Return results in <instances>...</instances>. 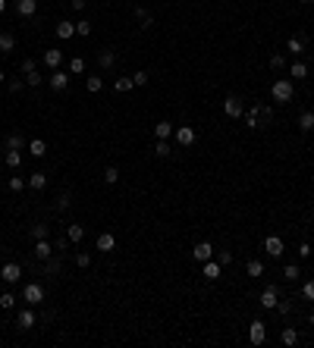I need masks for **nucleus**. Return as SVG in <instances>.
Returning <instances> with one entry per match:
<instances>
[{"label": "nucleus", "mask_w": 314, "mask_h": 348, "mask_svg": "<svg viewBox=\"0 0 314 348\" xmlns=\"http://www.w3.org/2000/svg\"><path fill=\"white\" fill-rule=\"evenodd\" d=\"M79 72H85V57H72L69 60V76H79Z\"/></svg>", "instance_id": "obj_35"}, {"label": "nucleus", "mask_w": 314, "mask_h": 348, "mask_svg": "<svg viewBox=\"0 0 314 348\" xmlns=\"http://www.w3.org/2000/svg\"><path fill=\"white\" fill-rule=\"evenodd\" d=\"M35 323H38V317H35V310H32V307L19 310V317H16V327H19V329H32Z\"/></svg>", "instance_id": "obj_14"}, {"label": "nucleus", "mask_w": 314, "mask_h": 348, "mask_svg": "<svg viewBox=\"0 0 314 348\" xmlns=\"http://www.w3.org/2000/svg\"><path fill=\"white\" fill-rule=\"evenodd\" d=\"M66 235H69L72 245H79V242L85 239V226H82V223H69V226H66Z\"/></svg>", "instance_id": "obj_23"}, {"label": "nucleus", "mask_w": 314, "mask_h": 348, "mask_svg": "<svg viewBox=\"0 0 314 348\" xmlns=\"http://www.w3.org/2000/svg\"><path fill=\"white\" fill-rule=\"evenodd\" d=\"M69 245H72V242H69V235H66V232H63V235H57V242H54V248H57V254H63V251H66V248H69Z\"/></svg>", "instance_id": "obj_43"}, {"label": "nucleus", "mask_w": 314, "mask_h": 348, "mask_svg": "<svg viewBox=\"0 0 314 348\" xmlns=\"http://www.w3.org/2000/svg\"><path fill=\"white\" fill-rule=\"evenodd\" d=\"M242 120L248 129H267V125L273 123V110L267 107V103H255L251 110H245L242 113Z\"/></svg>", "instance_id": "obj_1"}, {"label": "nucleus", "mask_w": 314, "mask_h": 348, "mask_svg": "<svg viewBox=\"0 0 314 348\" xmlns=\"http://www.w3.org/2000/svg\"><path fill=\"white\" fill-rule=\"evenodd\" d=\"M154 135H157V138H170V135H173V123H167V120L157 123V125H154Z\"/></svg>", "instance_id": "obj_30"}, {"label": "nucleus", "mask_w": 314, "mask_h": 348, "mask_svg": "<svg viewBox=\"0 0 314 348\" xmlns=\"http://www.w3.org/2000/svg\"><path fill=\"white\" fill-rule=\"evenodd\" d=\"M292 94H295V85L289 82V79H276V82L270 85V98L276 103H289V101H292Z\"/></svg>", "instance_id": "obj_2"}, {"label": "nucleus", "mask_w": 314, "mask_h": 348, "mask_svg": "<svg viewBox=\"0 0 314 348\" xmlns=\"http://www.w3.org/2000/svg\"><path fill=\"white\" fill-rule=\"evenodd\" d=\"M13 47H16V38H13L10 32H0V50H3V54H10Z\"/></svg>", "instance_id": "obj_31"}, {"label": "nucleus", "mask_w": 314, "mask_h": 348, "mask_svg": "<svg viewBox=\"0 0 314 348\" xmlns=\"http://www.w3.org/2000/svg\"><path fill=\"white\" fill-rule=\"evenodd\" d=\"M298 257H311V248H308V242H302V245H298Z\"/></svg>", "instance_id": "obj_56"}, {"label": "nucleus", "mask_w": 314, "mask_h": 348, "mask_svg": "<svg viewBox=\"0 0 314 348\" xmlns=\"http://www.w3.org/2000/svg\"><path fill=\"white\" fill-rule=\"evenodd\" d=\"M25 147V135L22 132H10L6 135V151H22Z\"/></svg>", "instance_id": "obj_21"}, {"label": "nucleus", "mask_w": 314, "mask_h": 348, "mask_svg": "<svg viewBox=\"0 0 314 348\" xmlns=\"http://www.w3.org/2000/svg\"><path fill=\"white\" fill-rule=\"evenodd\" d=\"M283 66H286V57H283V54H273V57H270V69H276V72H280Z\"/></svg>", "instance_id": "obj_49"}, {"label": "nucleus", "mask_w": 314, "mask_h": 348, "mask_svg": "<svg viewBox=\"0 0 314 348\" xmlns=\"http://www.w3.org/2000/svg\"><path fill=\"white\" fill-rule=\"evenodd\" d=\"M220 270H223V266L211 257V261H204V266H201V276H204V279H220Z\"/></svg>", "instance_id": "obj_19"}, {"label": "nucleus", "mask_w": 314, "mask_h": 348, "mask_svg": "<svg viewBox=\"0 0 314 348\" xmlns=\"http://www.w3.org/2000/svg\"><path fill=\"white\" fill-rule=\"evenodd\" d=\"M264 251H267L270 257H283L286 245H283V239H280V235H267V239H264Z\"/></svg>", "instance_id": "obj_11"}, {"label": "nucleus", "mask_w": 314, "mask_h": 348, "mask_svg": "<svg viewBox=\"0 0 314 348\" xmlns=\"http://www.w3.org/2000/svg\"><path fill=\"white\" fill-rule=\"evenodd\" d=\"M280 342L286 345V348L298 345V332H295V327H283V332H280Z\"/></svg>", "instance_id": "obj_25"}, {"label": "nucleus", "mask_w": 314, "mask_h": 348, "mask_svg": "<svg viewBox=\"0 0 314 348\" xmlns=\"http://www.w3.org/2000/svg\"><path fill=\"white\" fill-rule=\"evenodd\" d=\"M245 273H248V276H264V264H261V261H248V264H245Z\"/></svg>", "instance_id": "obj_33"}, {"label": "nucleus", "mask_w": 314, "mask_h": 348, "mask_svg": "<svg viewBox=\"0 0 314 348\" xmlns=\"http://www.w3.org/2000/svg\"><path fill=\"white\" fill-rule=\"evenodd\" d=\"M132 13H135V19L141 22V28H145V32H148V28H154V16H151V13L145 10V6H135V10H132Z\"/></svg>", "instance_id": "obj_24"}, {"label": "nucleus", "mask_w": 314, "mask_h": 348, "mask_svg": "<svg viewBox=\"0 0 314 348\" xmlns=\"http://www.w3.org/2000/svg\"><path fill=\"white\" fill-rule=\"evenodd\" d=\"M22 298L28 301V307L41 305V301H44V288H41V283H28L25 288H22Z\"/></svg>", "instance_id": "obj_5"}, {"label": "nucleus", "mask_w": 314, "mask_h": 348, "mask_svg": "<svg viewBox=\"0 0 314 348\" xmlns=\"http://www.w3.org/2000/svg\"><path fill=\"white\" fill-rule=\"evenodd\" d=\"M47 85L54 88V91H66V88H69V72L50 69V76H47Z\"/></svg>", "instance_id": "obj_7"}, {"label": "nucleus", "mask_w": 314, "mask_h": 348, "mask_svg": "<svg viewBox=\"0 0 314 348\" xmlns=\"http://www.w3.org/2000/svg\"><path fill=\"white\" fill-rule=\"evenodd\" d=\"M195 138H198V132L192 129V125H179V129H176V142H179V147H192V144H195Z\"/></svg>", "instance_id": "obj_8"}, {"label": "nucleus", "mask_w": 314, "mask_h": 348, "mask_svg": "<svg viewBox=\"0 0 314 348\" xmlns=\"http://www.w3.org/2000/svg\"><path fill=\"white\" fill-rule=\"evenodd\" d=\"M298 129H302L305 135H308V132H314V113H311V110H305V113L298 116Z\"/></svg>", "instance_id": "obj_28"}, {"label": "nucleus", "mask_w": 314, "mask_h": 348, "mask_svg": "<svg viewBox=\"0 0 314 348\" xmlns=\"http://www.w3.org/2000/svg\"><path fill=\"white\" fill-rule=\"evenodd\" d=\"M132 85H135V82H132V76H119V79H116V85H113V88H116V91H119V94H123V91H132Z\"/></svg>", "instance_id": "obj_37"}, {"label": "nucleus", "mask_w": 314, "mask_h": 348, "mask_svg": "<svg viewBox=\"0 0 314 348\" xmlns=\"http://www.w3.org/2000/svg\"><path fill=\"white\" fill-rule=\"evenodd\" d=\"M85 88H88V91H91V94H98L101 88H104V79H101V76H88V82H85Z\"/></svg>", "instance_id": "obj_40"}, {"label": "nucleus", "mask_w": 314, "mask_h": 348, "mask_svg": "<svg viewBox=\"0 0 314 348\" xmlns=\"http://www.w3.org/2000/svg\"><path fill=\"white\" fill-rule=\"evenodd\" d=\"M85 3H88V0H69V6H72L76 13H82V10H85Z\"/></svg>", "instance_id": "obj_55"}, {"label": "nucleus", "mask_w": 314, "mask_h": 348, "mask_svg": "<svg viewBox=\"0 0 314 348\" xmlns=\"http://www.w3.org/2000/svg\"><path fill=\"white\" fill-rule=\"evenodd\" d=\"M44 82V76H38V69H35V72H28V76H25V85H32V88H38Z\"/></svg>", "instance_id": "obj_47"}, {"label": "nucleus", "mask_w": 314, "mask_h": 348, "mask_svg": "<svg viewBox=\"0 0 314 348\" xmlns=\"http://www.w3.org/2000/svg\"><path fill=\"white\" fill-rule=\"evenodd\" d=\"M286 50H289L292 57H302V54H305V38H302V35H292V38L286 41Z\"/></svg>", "instance_id": "obj_20"}, {"label": "nucleus", "mask_w": 314, "mask_h": 348, "mask_svg": "<svg viewBox=\"0 0 314 348\" xmlns=\"http://www.w3.org/2000/svg\"><path fill=\"white\" fill-rule=\"evenodd\" d=\"M223 113H226L229 120H242V113H245V107H242V98L229 94V98L223 101Z\"/></svg>", "instance_id": "obj_3"}, {"label": "nucleus", "mask_w": 314, "mask_h": 348, "mask_svg": "<svg viewBox=\"0 0 314 348\" xmlns=\"http://www.w3.org/2000/svg\"><path fill=\"white\" fill-rule=\"evenodd\" d=\"M298 276H302V270H298L295 264H286V266H283V279H286V283H298Z\"/></svg>", "instance_id": "obj_29"}, {"label": "nucleus", "mask_w": 314, "mask_h": 348, "mask_svg": "<svg viewBox=\"0 0 314 348\" xmlns=\"http://www.w3.org/2000/svg\"><path fill=\"white\" fill-rule=\"evenodd\" d=\"M32 254L38 257V261H47V257L54 254V245H50L47 239H38V242H35V248H32Z\"/></svg>", "instance_id": "obj_15"}, {"label": "nucleus", "mask_w": 314, "mask_h": 348, "mask_svg": "<svg viewBox=\"0 0 314 348\" xmlns=\"http://www.w3.org/2000/svg\"><path fill=\"white\" fill-rule=\"evenodd\" d=\"M72 35H76V22L60 19V22H57V38H60V41H69Z\"/></svg>", "instance_id": "obj_16"}, {"label": "nucleus", "mask_w": 314, "mask_h": 348, "mask_svg": "<svg viewBox=\"0 0 314 348\" xmlns=\"http://www.w3.org/2000/svg\"><path fill=\"white\" fill-rule=\"evenodd\" d=\"M308 320H311V327H314V310H311V317H308Z\"/></svg>", "instance_id": "obj_59"}, {"label": "nucleus", "mask_w": 314, "mask_h": 348, "mask_svg": "<svg viewBox=\"0 0 314 348\" xmlns=\"http://www.w3.org/2000/svg\"><path fill=\"white\" fill-rule=\"evenodd\" d=\"M60 63H63V50H44V66L47 69H60Z\"/></svg>", "instance_id": "obj_18"}, {"label": "nucleus", "mask_w": 314, "mask_h": 348, "mask_svg": "<svg viewBox=\"0 0 314 348\" xmlns=\"http://www.w3.org/2000/svg\"><path fill=\"white\" fill-rule=\"evenodd\" d=\"M132 82H135V85H148V72H145V69H138L135 76H132Z\"/></svg>", "instance_id": "obj_53"}, {"label": "nucleus", "mask_w": 314, "mask_h": 348, "mask_svg": "<svg viewBox=\"0 0 314 348\" xmlns=\"http://www.w3.org/2000/svg\"><path fill=\"white\" fill-rule=\"evenodd\" d=\"M28 188H32V191H44V188H47V173H32Z\"/></svg>", "instance_id": "obj_26"}, {"label": "nucleus", "mask_w": 314, "mask_h": 348, "mask_svg": "<svg viewBox=\"0 0 314 348\" xmlns=\"http://www.w3.org/2000/svg\"><path fill=\"white\" fill-rule=\"evenodd\" d=\"M47 235H50V226H47V223H35V226H32V239H35V242H38V239H47Z\"/></svg>", "instance_id": "obj_34"}, {"label": "nucleus", "mask_w": 314, "mask_h": 348, "mask_svg": "<svg viewBox=\"0 0 314 348\" xmlns=\"http://www.w3.org/2000/svg\"><path fill=\"white\" fill-rule=\"evenodd\" d=\"M76 264H79V270H85V266H91V254H85V251H79V254H76Z\"/></svg>", "instance_id": "obj_48"}, {"label": "nucleus", "mask_w": 314, "mask_h": 348, "mask_svg": "<svg viewBox=\"0 0 314 348\" xmlns=\"http://www.w3.org/2000/svg\"><path fill=\"white\" fill-rule=\"evenodd\" d=\"M0 279H3V283H19V279H22V266L16 264V261H6L3 266H0Z\"/></svg>", "instance_id": "obj_4"}, {"label": "nucleus", "mask_w": 314, "mask_h": 348, "mask_svg": "<svg viewBox=\"0 0 314 348\" xmlns=\"http://www.w3.org/2000/svg\"><path fill=\"white\" fill-rule=\"evenodd\" d=\"M104 182H107V185L119 182V169H116V166H107V169H104Z\"/></svg>", "instance_id": "obj_44"}, {"label": "nucleus", "mask_w": 314, "mask_h": 348, "mask_svg": "<svg viewBox=\"0 0 314 348\" xmlns=\"http://www.w3.org/2000/svg\"><path fill=\"white\" fill-rule=\"evenodd\" d=\"M6 166H10V169H19V166H22V154H19V151H6Z\"/></svg>", "instance_id": "obj_39"}, {"label": "nucleus", "mask_w": 314, "mask_h": 348, "mask_svg": "<svg viewBox=\"0 0 314 348\" xmlns=\"http://www.w3.org/2000/svg\"><path fill=\"white\" fill-rule=\"evenodd\" d=\"M76 35L88 38V35H91V22H88V19H79V22H76Z\"/></svg>", "instance_id": "obj_42"}, {"label": "nucleus", "mask_w": 314, "mask_h": 348, "mask_svg": "<svg viewBox=\"0 0 314 348\" xmlns=\"http://www.w3.org/2000/svg\"><path fill=\"white\" fill-rule=\"evenodd\" d=\"M22 88H25V79H10V91L13 94H22Z\"/></svg>", "instance_id": "obj_50"}, {"label": "nucleus", "mask_w": 314, "mask_h": 348, "mask_svg": "<svg viewBox=\"0 0 314 348\" xmlns=\"http://www.w3.org/2000/svg\"><path fill=\"white\" fill-rule=\"evenodd\" d=\"M214 261L220 264V266H229V264H233V251H220V254H217Z\"/></svg>", "instance_id": "obj_46"}, {"label": "nucleus", "mask_w": 314, "mask_h": 348, "mask_svg": "<svg viewBox=\"0 0 314 348\" xmlns=\"http://www.w3.org/2000/svg\"><path fill=\"white\" fill-rule=\"evenodd\" d=\"M19 69H22V76H28V72H35V69H38V63H35L32 57H25V60H22V66H19Z\"/></svg>", "instance_id": "obj_45"}, {"label": "nucleus", "mask_w": 314, "mask_h": 348, "mask_svg": "<svg viewBox=\"0 0 314 348\" xmlns=\"http://www.w3.org/2000/svg\"><path fill=\"white\" fill-rule=\"evenodd\" d=\"M0 13H6V0H0Z\"/></svg>", "instance_id": "obj_57"}, {"label": "nucleus", "mask_w": 314, "mask_h": 348, "mask_svg": "<svg viewBox=\"0 0 314 348\" xmlns=\"http://www.w3.org/2000/svg\"><path fill=\"white\" fill-rule=\"evenodd\" d=\"M41 273L44 276H60V273H63V254H50L47 261H44V266H41Z\"/></svg>", "instance_id": "obj_9"}, {"label": "nucleus", "mask_w": 314, "mask_h": 348, "mask_svg": "<svg viewBox=\"0 0 314 348\" xmlns=\"http://www.w3.org/2000/svg\"><path fill=\"white\" fill-rule=\"evenodd\" d=\"M192 257H195V261H198V264H204V261H211V257H214V245H211V242H198V245H195V248H192Z\"/></svg>", "instance_id": "obj_12"}, {"label": "nucleus", "mask_w": 314, "mask_h": 348, "mask_svg": "<svg viewBox=\"0 0 314 348\" xmlns=\"http://www.w3.org/2000/svg\"><path fill=\"white\" fill-rule=\"evenodd\" d=\"M302 295H305L308 301H314V279H308V283L302 286Z\"/></svg>", "instance_id": "obj_52"}, {"label": "nucleus", "mask_w": 314, "mask_h": 348, "mask_svg": "<svg viewBox=\"0 0 314 348\" xmlns=\"http://www.w3.org/2000/svg\"><path fill=\"white\" fill-rule=\"evenodd\" d=\"M54 207H57L60 213H63V210H69V207H72V195H69V191H63V195L57 198V204H54Z\"/></svg>", "instance_id": "obj_36"}, {"label": "nucleus", "mask_w": 314, "mask_h": 348, "mask_svg": "<svg viewBox=\"0 0 314 348\" xmlns=\"http://www.w3.org/2000/svg\"><path fill=\"white\" fill-rule=\"evenodd\" d=\"M273 310H280V314H283V317H286V314H289V310H292V305H289V301H276V307H273Z\"/></svg>", "instance_id": "obj_54"}, {"label": "nucleus", "mask_w": 314, "mask_h": 348, "mask_svg": "<svg viewBox=\"0 0 314 348\" xmlns=\"http://www.w3.org/2000/svg\"><path fill=\"white\" fill-rule=\"evenodd\" d=\"M302 3H314V0H302Z\"/></svg>", "instance_id": "obj_60"}, {"label": "nucleus", "mask_w": 314, "mask_h": 348, "mask_svg": "<svg viewBox=\"0 0 314 348\" xmlns=\"http://www.w3.org/2000/svg\"><path fill=\"white\" fill-rule=\"evenodd\" d=\"M25 185H28V182L22 179V176H13V179H10V188H13V191H22Z\"/></svg>", "instance_id": "obj_51"}, {"label": "nucleus", "mask_w": 314, "mask_h": 348, "mask_svg": "<svg viewBox=\"0 0 314 348\" xmlns=\"http://www.w3.org/2000/svg\"><path fill=\"white\" fill-rule=\"evenodd\" d=\"M94 248L107 254V251H113V248H116V239H113V235H110V232H101L98 239H94Z\"/></svg>", "instance_id": "obj_17"}, {"label": "nucleus", "mask_w": 314, "mask_h": 348, "mask_svg": "<svg viewBox=\"0 0 314 348\" xmlns=\"http://www.w3.org/2000/svg\"><path fill=\"white\" fill-rule=\"evenodd\" d=\"M3 79H6V72H3V69H0V82H3Z\"/></svg>", "instance_id": "obj_58"}, {"label": "nucleus", "mask_w": 314, "mask_h": 348, "mask_svg": "<svg viewBox=\"0 0 314 348\" xmlns=\"http://www.w3.org/2000/svg\"><path fill=\"white\" fill-rule=\"evenodd\" d=\"M276 301H280V292H276V286H267L264 292H261L258 305H261V307H267V310H273V307H276Z\"/></svg>", "instance_id": "obj_10"}, {"label": "nucleus", "mask_w": 314, "mask_h": 348, "mask_svg": "<svg viewBox=\"0 0 314 348\" xmlns=\"http://www.w3.org/2000/svg\"><path fill=\"white\" fill-rule=\"evenodd\" d=\"M0 307H3V310H13V307H16V295L3 292V295H0Z\"/></svg>", "instance_id": "obj_41"}, {"label": "nucleus", "mask_w": 314, "mask_h": 348, "mask_svg": "<svg viewBox=\"0 0 314 348\" xmlns=\"http://www.w3.org/2000/svg\"><path fill=\"white\" fill-rule=\"evenodd\" d=\"M16 13L22 19H32L38 13V0H16Z\"/></svg>", "instance_id": "obj_13"}, {"label": "nucleus", "mask_w": 314, "mask_h": 348, "mask_svg": "<svg viewBox=\"0 0 314 348\" xmlns=\"http://www.w3.org/2000/svg\"><path fill=\"white\" fill-rule=\"evenodd\" d=\"M154 154H157V157H170V154H173V147L167 144V138H157V147H154Z\"/></svg>", "instance_id": "obj_38"}, {"label": "nucleus", "mask_w": 314, "mask_h": 348, "mask_svg": "<svg viewBox=\"0 0 314 348\" xmlns=\"http://www.w3.org/2000/svg\"><path fill=\"white\" fill-rule=\"evenodd\" d=\"M113 63H116V54H113V50H107V47L98 50V66H101V69H113Z\"/></svg>", "instance_id": "obj_22"}, {"label": "nucleus", "mask_w": 314, "mask_h": 348, "mask_svg": "<svg viewBox=\"0 0 314 348\" xmlns=\"http://www.w3.org/2000/svg\"><path fill=\"white\" fill-rule=\"evenodd\" d=\"M28 151H32V157H44V154H47V144H44L41 138H32V144H28Z\"/></svg>", "instance_id": "obj_32"}, {"label": "nucleus", "mask_w": 314, "mask_h": 348, "mask_svg": "<svg viewBox=\"0 0 314 348\" xmlns=\"http://www.w3.org/2000/svg\"><path fill=\"white\" fill-rule=\"evenodd\" d=\"M248 339H251V345H264V342H267V323H264V320H251Z\"/></svg>", "instance_id": "obj_6"}, {"label": "nucleus", "mask_w": 314, "mask_h": 348, "mask_svg": "<svg viewBox=\"0 0 314 348\" xmlns=\"http://www.w3.org/2000/svg\"><path fill=\"white\" fill-rule=\"evenodd\" d=\"M289 76H292V79H308V63H305V60H295L292 66H289Z\"/></svg>", "instance_id": "obj_27"}]
</instances>
